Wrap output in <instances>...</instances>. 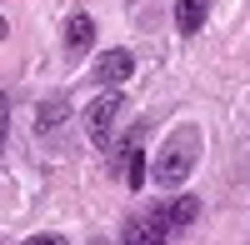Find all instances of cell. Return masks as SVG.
<instances>
[{"mask_svg":"<svg viewBox=\"0 0 250 245\" xmlns=\"http://www.w3.org/2000/svg\"><path fill=\"white\" fill-rule=\"evenodd\" d=\"M5 135H10V95L0 90V155H5Z\"/></svg>","mask_w":250,"mask_h":245,"instance_id":"30bf717a","label":"cell"},{"mask_svg":"<svg viewBox=\"0 0 250 245\" xmlns=\"http://www.w3.org/2000/svg\"><path fill=\"white\" fill-rule=\"evenodd\" d=\"M65 110H70V105H65V95H50V100H40V115H35V130H40V135H50V130L60 125V120H65Z\"/></svg>","mask_w":250,"mask_h":245,"instance_id":"9c48e42d","label":"cell"},{"mask_svg":"<svg viewBox=\"0 0 250 245\" xmlns=\"http://www.w3.org/2000/svg\"><path fill=\"white\" fill-rule=\"evenodd\" d=\"M120 175H125V185L140 190L145 185V150H140V130H130V140H125V150H120Z\"/></svg>","mask_w":250,"mask_h":245,"instance_id":"52a82bcc","label":"cell"},{"mask_svg":"<svg viewBox=\"0 0 250 245\" xmlns=\"http://www.w3.org/2000/svg\"><path fill=\"white\" fill-rule=\"evenodd\" d=\"M130 75H135V55H130V50H120V45H115V50H100V55H95V70H90L95 85L120 90Z\"/></svg>","mask_w":250,"mask_h":245,"instance_id":"3957f363","label":"cell"},{"mask_svg":"<svg viewBox=\"0 0 250 245\" xmlns=\"http://www.w3.org/2000/svg\"><path fill=\"white\" fill-rule=\"evenodd\" d=\"M5 35H10V25H5V15H0V40H5Z\"/></svg>","mask_w":250,"mask_h":245,"instance_id":"7c38bea8","label":"cell"},{"mask_svg":"<svg viewBox=\"0 0 250 245\" xmlns=\"http://www.w3.org/2000/svg\"><path fill=\"white\" fill-rule=\"evenodd\" d=\"M170 240V220H165V210H145L135 215L130 225H125V240L120 245H165Z\"/></svg>","mask_w":250,"mask_h":245,"instance_id":"277c9868","label":"cell"},{"mask_svg":"<svg viewBox=\"0 0 250 245\" xmlns=\"http://www.w3.org/2000/svg\"><path fill=\"white\" fill-rule=\"evenodd\" d=\"M90 45H95V20H90L85 10H75V15L65 20V55H70V60H80Z\"/></svg>","mask_w":250,"mask_h":245,"instance_id":"5b68a950","label":"cell"},{"mask_svg":"<svg viewBox=\"0 0 250 245\" xmlns=\"http://www.w3.org/2000/svg\"><path fill=\"white\" fill-rule=\"evenodd\" d=\"M195 215H200V200H195V195H175V205L165 210V220H170V235L185 230V225H195Z\"/></svg>","mask_w":250,"mask_h":245,"instance_id":"ba28073f","label":"cell"},{"mask_svg":"<svg viewBox=\"0 0 250 245\" xmlns=\"http://www.w3.org/2000/svg\"><path fill=\"white\" fill-rule=\"evenodd\" d=\"M25 245H70V240H65V235H30Z\"/></svg>","mask_w":250,"mask_h":245,"instance_id":"8fae6325","label":"cell"},{"mask_svg":"<svg viewBox=\"0 0 250 245\" xmlns=\"http://www.w3.org/2000/svg\"><path fill=\"white\" fill-rule=\"evenodd\" d=\"M195 160H200V130H195V125L170 130V135H165V145H160V155H155V165H150L155 185H160V190H180L185 180H190Z\"/></svg>","mask_w":250,"mask_h":245,"instance_id":"6da1fadb","label":"cell"},{"mask_svg":"<svg viewBox=\"0 0 250 245\" xmlns=\"http://www.w3.org/2000/svg\"><path fill=\"white\" fill-rule=\"evenodd\" d=\"M205 20H210V0H175V30L190 40L205 30Z\"/></svg>","mask_w":250,"mask_h":245,"instance_id":"8992f818","label":"cell"},{"mask_svg":"<svg viewBox=\"0 0 250 245\" xmlns=\"http://www.w3.org/2000/svg\"><path fill=\"white\" fill-rule=\"evenodd\" d=\"M120 115H125V95L120 90H100L90 105H85V130L95 140V150H110V135L120 125Z\"/></svg>","mask_w":250,"mask_h":245,"instance_id":"7a4b0ae2","label":"cell"}]
</instances>
